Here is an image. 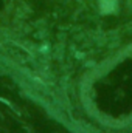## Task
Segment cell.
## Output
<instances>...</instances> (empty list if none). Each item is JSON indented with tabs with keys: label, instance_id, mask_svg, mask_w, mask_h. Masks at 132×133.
I'll list each match as a JSON object with an SVG mask.
<instances>
[{
	"label": "cell",
	"instance_id": "cell-1",
	"mask_svg": "<svg viewBox=\"0 0 132 133\" xmlns=\"http://www.w3.org/2000/svg\"><path fill=\"white\" fill-rule=\"evenodd\" d=\"M98 2L103 12H112L115 9V5H117V0H98Z\"/></svg>",
	"mask_w": 132,
	"mask_h": 133
}]
</instances>
